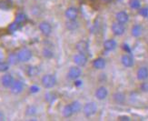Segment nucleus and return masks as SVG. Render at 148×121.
Wrapping results in <instances>:
<instances>
[{
	"instance_id": "1",
	"label": "nucleus",
	"mask_w": 148,
	"mask_h": 121,
	"mask_svg": "<svg viewBox=\"0 0 148 121\" xmlns=\"http://www.w3.org/2000/svg\"><path fill=\"white\" fill-rule=\"evenodd\" d=\"M41 84L45 88H47V89L53 88L56 85V76L54 75H52V74L44 75L42 76V78H41Z\"/></svg>"
},
{
	"instance_id": "2",
	"label": "nucleus",
	"mask_w": 148,
	"mask_h": 121,
	"mask_svg": "<svg viewBox=\"0 0 148 121\" xmlns=\"http://www.w3.org/2000/svg\"><path fill=\"white\" fill-rule=\"evenodd\" d=\"M97 112V105L95 102H87L83 107V113L86 118H90Z\"/></svg>"
},
{
	"instance_id": "3",
	"label": "nucleus",
	"mask_w": 148,
	"mask_h": 121,
	"mask_svg": "<svg viewBox=\"0 0 148 121\" xmlns=\"http://www.w3.org/2000/svg\"><path fill=\"white\" fill-rule=\"evenodd\" d=\"M32 56H33V53H32V51L29 48H27V47L22 48L17 52L18 60H19V62H21V63L28 62L32 58Z\"/></svg>"
},
{
	"instance_id": "4",
	"label": "nucleus",
	"mask_w": 148,
	"mask_h": 121,
	"mask_svg": "<svg viewBox=\"0 0 148 121\" xmlns=\"http://www.w3.org/2000/svg\"><path fill=\"white\" fill-rule=\"evenodd\" d=\"M73 61L74 63L75 64V66H78L80 67H85L86 64H87V61H88V58L86 54H83V53H77L73 57Z\"/></svg>"
},
{
	"instance_id": "5",
	"label": "nucleus",
	"mask_w": 148,
	"mask_h": 121,
	"mask_svg": "<svg viewBox=\"0 0 148 121\" xmlns=\"http://www.w3.org/2000/svg\"><path fill=\"white\" fill-rule=\"evenodd\" d=\"M82 75V70L80 68V67L78 66H75V67H71L69 68L68 72H67V78L68 79L71 80H75L78 79Z\"/></svg>"
},
{
	"instance_id": "6",
	"label": "nucleus",
	"mask_w": 148,
	"mask_h": 121,
	"mask_svg": "<svg viewBox=\"0 0 148 121\" xmlns=\"http://www.w3.org/2000/svg\"><path fill=\"white\" fill-rule=\"evenodd\" d=\"M111 30L113 32V34L114 36H120L122 35L125 34V27L124 24H121L119 22H114L112 24V27H111Z\"/></svg>"
},
{
	"instance_id": "7",
	"label": "nucleus",
	"mask_w": 148,
	"mask_h": 121,
	"mask_svg": "<svg viewBox=\"0 0 148 121\" xmlns=\"http://www.w3.org/2000/svg\"><path fill=\"white\" fill-rule=\"evenodd\" d=\"M24 90V83L21 80H15L10 87V92L14 95H19Z\"/></svg>"
},
{
	"instance_id": "8",
	"label": "nucleus",
	"mask_w": 148,
	"mask_h": 121,
	"mask_svg": "<svg viewBox=\"0 0 148 121\" xmlns=\"http://www.w3.org/2000/svg\"><path fill=\"white\" fill-rule=\"evenodd\" d=\"M38 28H39L41 34L45 36H48L52 33V25H51L47 21H42L38 25Z\"/></svg>"
},
{
	"instance_id": "9",
	"label": "nucleus",
	"mask_w": 148,
	"mask_h": 121,
	"mask_svg": "<svg viewBox=\"0 0 148 121\" xmlns=\"http://www.w3.org/2000/svg\"><path fill=\"white\" fill-rule=\"evenodd\" d=\"M121 63L125 67H132L134 64V59L129 53H126L121 56Z\"/></svg>"
},
{
	"instance_id": "10",
	"label": "nucleus",
	"mask_w": 148,
	"mask_h": 121,
	"mask_svg": "<svg viewBox=\"0 0 148 121\" xmlns=\"http://www.w3.org/2000/svg\"><path fill=\"white\" fill-rule=\"evenodd\" d=\"M95 96L98 100H105L108 96V89L104 86H101L96 88Z\"/></svg>"
},
{
	"instance_id": "11",
	"label": "nucleus",
	"mask_w": 148,
	"mask_h": 121,
	"mask_svg": "<svg viewBox=\"0 0 148 121\" xmlns=\"http://www.w3.org/2000/svg\"><path fill=\"white\" fill-rule=\"evenodd\" d=\"M65 16L68 20H75L78 16V10L75 6H70L66 10Z\"/></svg>"
},
{
	"instance_id": "12",
	"label": "nucleus",
	"mask_w": 148,
	"mask_h": 121,
	"mask_svg": "<svg viewBox=\"0 0 148 121\" xmlns=\"http://www.w3.org/2000/svg\"><path fill=\"white\" fill-rule=\"evenodd\" d=\"M75 49L77 52L86 55V53L88 52V49H89V45L86 40H80L79 42H77L75 44Z\"/></svg>"
},
{
	"instance_id": "13",
	"label": "nucleus",
	"mask_w": 148,
	"mask_h": 121,
	"mask_svg": "<svg viewBox=\"0 0 148 121\" xmlns=\"http://www.w3.org/2000/svg\"><path fill=\"white\" fill-rule=\"evenodd\" d=\"M14 81L15 79L11 74H5L1 78V84L5 88H10V87L12 86Z\"/></svg>"
},
{
	"instance_id": "14",
	"label": "nucleus",
	"mask_w": 148,
	"mask_h": 121,
	"mask_svg": "<svg viewBox=\"0 0 148 121\" xmlns=\"http://www.w3.org/2000/svg\"><path fill=\"white\" fill-rule=\"evenodd\" d=\"M136 78L140 81H145L148 78V67H141L138 68L136 72Z\"/></svg>"
},
{
	"instance_id": "15",
	"label": "nucleus",
	"mask_w": 148,
	"mask_h": 121,
	"mask_svg": "<svg viewBox=\"0 0 148 121\" xmlns=\"http://www.w3.org/2000/svg\"><path fill=\"white\" fill-rule=\"evenodd\" d=\"M115 19H116L117 22L125 25L129 21V16L125 11H119L115 15Z\"/></svg>"
},
{
	"instance_id": "16",
	"label": "nucleus",
	"mask_w": 148,
	"mask_h": 121,
	"mask_svg": "<svg viewBox=\"0 0 148 121\" xmlns=\"http://www.w3.org/2000/svg\"><path fill=\"white\" fill-rule=\"evenodd\" d=\"M125 99H126V97H125V95L123 92H115L113 95V100H114V103L118 104V105L125 104Z\"/></svg>"
},
{
	"instance_id": "17",
	"label": "nucleus",
	"mask_w": 148,
	"mask_h": 121,
	"mask_svg": "<svg viewBox=\"0 0 148 121\" xmlns=\"http://www.w3.org/2000/svg\"><path fill=\"white\" fill-rule=\"evenodd\" d=\"M106 66V61L103 57H97V58H95L93 61V67L97 70L104 69Z\"/></svg>"
},
{
	"instance_id": "18",
	"label": "nucleus",
	"mask_w": 148,
	"mask_h": 121,
	"mask_svg": "<svg viewBox=\"0 0 148 121\" xmlns=\"http://www.w3.org/2000/svg\"><path fill=\"white\" fill-rule=\"evenodd\" d=\"M117 43L114 39H107L104 42V48L106 51H113L116 48Z\"/></svg>"
},
{
	"instance_id": "19",
	"label": "nucleus",
	"mask_w": 148,
	"mask_h": 121,
	"mask_svg": "<svg viewBox=\"0 0 148 121\" xmlns=\"http://www.w3.org/2000/svg\"><path fill=\"white\" fill-rule=\"evenodd\" d=\"M39 73H40L39 67H37L36 66H28L27 68V74L29 78H35V76H38Z\"/></svg>"
},
{
	"instance_id": "20",
	"label": "nucleus",
	"mask_w": 148,
	"mask_h": 121,
	"mask_svg": "<svg viewBox=\"0 0 148 121\" xmlns=\"http://www.w3.org/2000/svg\"><path fill=\"white\" fill-rule=\"evenodd\" d=\"M143 33V28L142 25L139 24H136L133 25V28L131 29V34L134 37H139Z\"/></svg>"
},
{
	"instance_id": "21",
	"label": "nucleus",
	"mask_w": 148,
	"mask_h": 121,
	"mask_svg": "<svg viewBox=\"0 0 148 121\" xmlns=\"http://www.w3.org/2000/svg\"><path fill=\"white\" fill-rule=\"evenodd\" d=\"M62 115L64 118H71L73 115H74V111H73V108L71 107V104H67L64 107L63 110H62Z\"/></svg>"
},
{
	"instance_id": "22",
	"label": "nucleus",
	"mask_w": 148,
	"mask_h": 121,
	"mask_svg": "<svg viewBox=\"0 0 148 121\" xmlns=\"http://www.w3.org/2000/svg\"><path fill=\"white\" fill-rule=\"evenodd\" d=\"M79 27V23L75 20H68L66 22V28L69 30V31H75Z\"/></svg>"
},
{
	"instance_id": "23",
	"label": "nucleus",
	"mask_w": 148,
	"mask_h": 121,
	"mask_svg": "<svg viewBox=\"0 0 148 121\" xmlns=\"http://www.w3.org/2000/svg\"><path fill=\"white\" fill-rule=\"evenodd\" d=\"M19 62L18 57H17V53H10L8 56V63L9 65H16V64Z\"/></svg>"
},
{
	"instance_id": "24",
	"label": "nucleus",
	"mask_w": 148,
	"mask_h": 121,
	"mask_svg": "<svg viewBox=\"0 0 148 121\" xmlns=\"http://www.w3.org/2000/svg\"><path fill=\"white\" fill-rule=\"evenodd\" d=\"M56 99V95L53 92H47L45 94V100L49 104H52L53 102Z\"/></svg>"
},
{
	"instance_id": "25",
	"label": "nucleus",
	"mask_w": 148,
	"mask_h": 121,
	"mask_svg": "<svg viewBox=\"0 0 148 121\" xmlns=\"http://www.w3.org/2000/svg\"><path fill=\"white\" fill-rule=\"evenodd\" d=\"M71 104V107L73 108V111H74V114H76V113H79L81 110H82V105L79 101H77V100H75L73 101L72 103H70Z\"/></svg>"
},
{
	"instance_id": "26",
	"label": "nucleus",
	"mask_w": 148,
	"mask_h": 121,
	"mask_svg": "<svg viewBox=\"0 0 148 121\" xmlns=\"http://www.w3.org/2000/svg\"><path fill=\"white\" fill-rule=\"evenodd\" d=\"M37 112V109L36 107L33 105H30L27 107V109H25V115L27 116H29V117H32L34 116V115H36Z\"/></svg>"
},
{
	"instance_id": "27",
	"label": "nucleus",
	"mask_w": 148,
	"mask_h": 121,
	"mask_svg": "<svg viewBox=\"0 0 148 121\" xmlns=\"http://www.w3.org/2000/svg\"><path fill=\"white\" fill-rule=\"evenodd\" d=\"M27 20V15L25 14H24V13H18V14L16 15V22H17V23H19V24H23V23H25V21Z\"/></svg>"
},
{
	"instance_id": "28",
	"label": "nucleus",
	"mask_w": 148,
	"mask_h": 121,
	"mask_svg": "<svg viewBox=\"0 0 148 121\" xmlns=\"http://www.w3.org/2000/svg\"><path fill=\"white\" fill-rule=\"evenodd\" d=\"M42 55L44 57H46V58H52V57L54 56V52L52 50H51L50 48L48 47H45L42 51Z\"/></svg>"
},
{
	"instance_id": "29",
	"label": "nucleus",
	"mask_w": 148,
	"mask_h": 121,
	"mask_svg": "<svg viewBox=\"0 0 148 121\" xmlns=\"http://www.w3.org/2000/svg\"><path fill=\"white\" fill-rule=\"evenodd\" d=\"M129 6L132 9H140L141 8V1L140 0H130Z\"/></svg>"
},
{
	"instance_id": "30",
	"label": "nucleus",
	"mask_w": 148,
	"mask_h": 121,
	"mask_svg": "<svg viewBox=\"0 0 148 121\" xmlns=\"http://www.w3.org/2000/svg\"><path fill=\"white\" fill-rule=\"evenodd\" d=\"M20 25L21 24H19L17 22H13L12 24L9 25V27H8V30L9 32H11V33H13V32H16L17 29H19V28H20Z\"/></svg>"
},
{
	"instance_id": "31",
	"label": "nucleus",
	"mask_w": 148,
	"mask_h": 121,
	"mask_svg": "<svg viewBox=\"0 0 148 121\" xmlns=\"http://www.w3.org/2000/svg\"><path fill=\"white\" fill-rule=\"evenodd\" d=\"M9 64L8 62H4L1 61L0 62V73H3V72H6L9 69Z\"/></svg>"
},
{
	"instance_id": "32",
	"label": "nucleus",
	"mask_w": 148,
	"mask_h": 121,
	"mask_svg": "<svg viewBox=\"0 0 148 121\" xmlns=\"http://www.w3.org/2000/svg\"><path fill=\"white\" fill-rule=\"evenodd\" d=\"M139 15L144 16V17H147L148 16V8H140L139 9Z\"/></svg>"
},
{
	"instance_id": "33",
	"label": "nucleus",
	"mask_w": 148,
	"mask_h": 121,
	"mask_svg": "<svg viewBox=\"0 0 148 121\" xmlns=\"http://www.w3.org/2000/svg\"><path fill=\"white\" fill-rule=\"evenodd\" d=\"M29 90H30V93H32V94H36V93H37V92H39L40 88H39V87L36 86V85H33V86H31V87H30Z\"/></svg>"
},
{
	"instance_id": "34",
	"label": "nucleus",
	"mask_w": 148,
	"mask_h": 121,
	"mask_svg": "<svg viewBox=\"0 0 148 121\" xmlns=\"http://www.w3.org/2000/svg\"><path fill=\"white\" fill-rule=\"evenodd\" d=\"M140 89L143 92L147 93L148 92V82H143L142 84L140 85Z\"/></svg>"
},
{
	"instance_id": "35",
	"label": "nucleus",
	"mask_w": 148,
	"mask_h": 121,
	"mask_svg": "<svg viewBox=\"0 0 148 121\" xmlns=\"http://www.w3.org/2000/svg\"><path fill=\"white\" fill-rule=\"evenodd\" d=\"M0 8L1 9H8V3H6L5 1H0Z\"/></svg>"
},
{
	"instance_id": "36",
	"label": "nucleus",
	"mask_w": 148,
	"mask_h": 121,
	"mask_svg": "<svg viewBox=\"0 0 148 121\" xmlns=\"http://www.w3.org/2000/svg\"><path fill=\"white\" fill-rule=\"evenodd\" d=\"M131 118L128 117V116H120L118 117V120H121V121H129Z\"/></svg>"
},
{
	"instance_id": "37",
	"label": "nucleus",
	"mask_w": 148,
	"mask_h": 121,
	"mask_svg": "<svg viewBox=\"0 0 148 121\" xmlns=\"http://www.w3.org/2000/svg\"><path fill=\"white\" fill-rule=\"evenodd\" d=\"M123 49H125L127 53H130V51H131V49H130L129 46H128V45H126V44L123 45Z\"/></svg>"
},
{
	"instance_id": "38",
	"label": "nucleus",
	"mask_w": 148,
	"mask_h": 121,
	"mask_svg": "<svg viewBox=\"0 0 148 121\" xmlns=\"http://www.w3.org/2000/svg\"><path fill=\"white\" fill-rule=\"evenodd\" d=\"M82 84H83V83H82L81 80H79V79H75V87H78L82 86Z\"/></svg>"
},
{
	"instance_id": "39",
	"label": "nucleus",
	"mask_w": 148,
	"mask_h": 121,
	"mask_svg": "<svg viewBox=\"0 0 148 121\" xmlns=\"http://www.w3.org/2000/svg\"><path fill=\"white\" fill-rule=\"evenodd\" d=\"M5 120V115L2 111H0V121Z\"/></svg>"
},
{
	"instance_id": "40",
	"label": "nucleus",
	"mask_w": 148,
	"mask_h": 121,
	"mask_svg": "<svg viewBox=\"0 0 148 121\" xmlns=\"http://www.w3.org/2000/svg\"><path fill=\"white\" fill-rule=\"evenodd\" d=\"M4 60V53L0 50V62Z\"/></svg>"
},
{
	"instance_id": "41",
	"label": "nucleus",
	"mask_w": 148,
	"mask_h": 121,
	"mask_svg": "<svg viewBox=\"0 0 148 121\" xmlns=\"http://www.w3.org/2000/svg\"><path fill=\"white\" fill-rule=\"evenodd\" d=\"M102 1H104V2H109L110 0H102Z\"/></svg>"
},
{
	"instance_id": "42",
	"label": "nucleus",
	"mask_w": 148,
	"mask_h": 121,
	"mask_svg": "<svg viewBox=\"0 0 148 121\" xmlns=\"http://www.w3.org/2000/svg\"><path fill=\"white\" fill-rule=\"evenodd\" d=\"M90 1H95V0H90Z\"/></svg>"
}]
</instances>
